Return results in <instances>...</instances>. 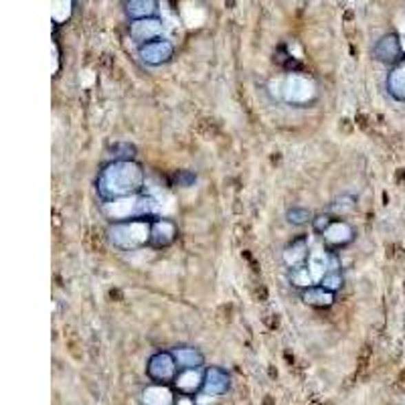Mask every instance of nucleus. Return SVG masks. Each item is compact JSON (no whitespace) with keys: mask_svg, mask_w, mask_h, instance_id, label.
<instances>
[{"mask_svg":"<svg viewBox=\"0 0 405 405\" xmlns=\"http://www.w3.org/2000/svg\"><path fill=\"white\" fill-rule=\"evenodd\" d=\"M178 367L180 369H205L207 367V361H205V355L201 353V349L197 346H189V344H180V346H174L170 349Z\"/></svg>","mask_w":405,"mask_h":405,"instance_id":"obj_16","label":"nucleus"},{"mask_svg":"<svg viewBox=\"0 0 405 405\" xmlns=\"http://www.w3.org/2000/svg\"><path fill=\"white\" fill-rule=\"evenodd\" d=\"M231 389V373L219 365H207L205 367V381H202V391L205 395L211 397H223Z\"/></svg>","mask_w":405,"mask_h":405,"instance_id":"obj_10","label":"nucleus"},{"mask_svg":"<svg viewBox=\"0 0 405 405\" xmlns=\"http://www.w3.org/2000/svg\"><path fill=\"white\" fill-rule=\"evenodd\" d=\"M180 236L176 221H172L169 217H156L152 219V227H150V245L152 249H167L170 245L176 243V239Z\"/></svg>","mask_w":405,"mask_h":405,"instance_id":"obj_11","label":"nucleus"},{"mask_svg":"<svg viewBox=\"0 0 405 405\" xmlns=\"http://www.w3.org/2000/svg\"><path fill=\"white\" fill-rule=\"evenodd\" d=\"M176 391L172 385H160V383H150L142 391V405H176Z\"/></svg>","mask_w":405,"mask_h":405,"instance_id":"obj_13","label":"nucleus"},{"mask_svg":"<svg viewBox=\"0 0 405 405\" xmlns=\"http://www.w3.org/2000/svg\"><path fill=\"white\" fill-rule=\"evenodd\" d=\"M202 381H205V369H180L172 389L176 395H187V397H197L202 391Z\"/></svg>","mask_w":405,"mask_h":405,"instance_id":"obj_12","label":"nucleus"},{"mask_svg":"<svg viewBox=\"0 0 405 405\" xmlns=\"http://www.w3.org/2000/svg\"><path fill=\"white\" fill-rule=\"evenodd\" d=\"M128 37L138 45L165 37V21L160 17H148L140 21H128Z\"/></svg>","mask_w":405,"mask_h":405,"instance_id":"obj_8","label":"nucleus"},{"mask_svg":"<svg viewBox=\"0 0 405 405\" xmlns=\"http://www.w3.org/2000/svg\"><path fill=\"white\" fill-rule=\"evenodd\" d=\"M373 59L385 68H393L395 63H399L405 57L404 51V41L399 33L395 31H389V33H383L375 43H373L371 49Z\"/></svg>","mask_w":405,"mask_h":405,"instance_id":"obj_5","label":"nucleus"},{"mask_svg":"<svg viewBox=\"0 0 405 405\" xmlns=\"http://www.w3.org/2000/svg\"><path fill=\"white\" fill-rule=\"evenodd\" d=\"M310 260H312V247L308 236H298L290 243H286V247L282 249V262L288 270L304 268L310 264Z\"/></svg>","mask_w":405,"mask_h":405,"instance_id":"obj_9","label":"nucleus"},{"mask_svg":"<svg viewBox=\"0 0 405 405\" xmlns=\"http://www.w3.org/2000/svg\"><path fill=\"white\" fill-rule=\"evenodd\" d=\"M282 98L286 103H292V105H308L316 100V87L312 85L308 77L294 71L286 77L282 85Z\"/></svg>","mask_w":405,"mask_h":405,"instance_id":"obj_6","label":"nucleus"},{"mask_svg":"<svg viewBox=\"0 0 405 405\" xmlns=\"http://www.w3.org/2000/svg\"><path fill=\"white\" fill-rule=\"evenodd\" d=\"M288 280H290V284L296 288V290H306V288H310V286H314V284H318V280L314 278V273H312V266L308 264V266H304V268H298V270H290L288 273Z\"/></svg>","mask_w":405,"mask_h":405,"instance_id":"obj_20","label":"nucleus"},{"mask_svg":"<svg viewBox=\"0 0 405 405\" xmlns=\"http://www.w3.org/2000/svg\"><path fill=\"white\" fill-rule=\"evenodd\" d=\"M146 170L138 160H107L96 176V193L103 205L142 195Z\"/></svg>","mask_w":405,"mask_h":405,"instance_id":"obj_1","label":"nucleus"},{"mask_svg":"<svg viewBox=\"0 0 405 405\" xmlns=\"http://www.w3.org/2000/svg\"><path fill=\"white\" fill-rule=\"evenodd\" d=\"M53 53H55V69H53V79L59 77L61 73V49H59V43L57 39H53Z\"/></svg>","mask_w":405,"mask_h":405,"instance_id":"obj_26","label":"nucleus"},{"mask_svg":"<svg viewBox=\"0 0 405 405\" xmlns=\"http://www.w3.org/2000/svg\"><path fill=\"white\" fill-rule=\"evenodd\" d=\"M314 211L312 209H308V207H290L288 211H286V221L290 223V225H294V227H306V225H310L312 223V219H314Z\"/></svg>","mask_w":405,"mask_h":405,"instance_id":"obj_22","label":"nucleus"},{"mask_svg":"<svg viewBox=\"0 0 405 405\" xmlns=\"http://www.w3.org/2000/svg\"><path fill=\"white\" fill-rule=\"evenodd\" d=\"M180 371L172 351H156L146 361V377L150 383L172 385L176 375Z\"/></svg>","mask_w":405,"mask_h":405,"instance_id":"obj_3","label":"nucleus"},{"mask_svg":"<svg viewBox=\"0 0 405 405\" xmlns=\"http://www.w3.org/2000/svg\"><path fill=\"white\" fill-rule=\"evenodd\" d=\"M337 217L335 215H331L329 211H320V213H316L314 215V219H312V223H310V227H312V231H314V236H322L331 225H333V221H335Z\"/></svg>","mask_w":405,"mask_h":405,"instance_id":"obj_24","label":"nucleus"},{"mask_svg":"<svg viewBox=\"0 0 405 405\" xmlns=\"http://www.w3.org/2000/svg\"><path fill=\"white\" fill-rule=\"evenodd\" d=\"M355 239H357V229L346 219H335L333 225L320 236L322 247L326 251H335V253H338L340 249H346Z\"/></svg>","mask_w":405,"mask_h":405,"instance_id":"obj_7","label":"nucleus"},{"mask_svg":"<svg viewBox=\"0 0 405 405\" xmlns=\"http://www.w3.org/2000/svg\"><path fill=\"white\" fill-rule=\"evenodd\" d=\"M385 90L391 100L405 103V57L393 68H389L385 77Z\"/></svg>","mask_w":405,"mask_h":405,"instance_id":"obj_15","label":"nucleus"},{"mask_svg":"<svg viewBox=\"0 0 405 405\" xmlns=\"http://www.w3.org/2000/svg\"><path fill=\"white\" fill-rule=\"evenodd\" d=\"M174 51H176L174 43L167 37H160V39H154V41H148V43L136 47V55H138L140 63L152 69L170 63L174 57Z\"/></svg>","mask_w":405,"mask_h":405,"instance_id":"obj_4","label":"nucleus"},{"mask_svg":"<svg viewBox=\"0 0 405 405\" xmlns=\"http://www.w3.org/2000/svg\"><path fill=\"white\" fill-rule=\"evenodd\" d=\"M195 183H197V172H193V170L183 169L176 170V172L172 174V185H174V187L189 189V187H193Z\"/></svg>","mask_w":405,"mask_h":405,"instance_id":"obj_25","label":"nucleus"},{"mask_svg":"<svg viewBox=\"0 0 405 405\" xmlns=\"http://www.w3.org/2000/svg\"><path fill=\"white\" fill-rule=\"evenodd\" d=\"M77 8V0H51V23L53 33H57L59 27H65L73 19Z\"/></svg>","mask_w":405,"mask_h":405,"instance_id":"obj_18","label":"nucleus"},{"mask_svg":"<svg viewBox=\"0 0 405 405\" xmlns=\"http://www.w3.org/2000/svg\"><path fill=\"white\" fill-rule=\"evenodd\" d=\"M300 300H302L306 306L310 308H316V310H329L337 304V294L322 288L320 284H314L310 288H306L300 292Z\"/></svg>","mask_w":405,"mask_h":405,"instance_id":"obj_14","label":"nucleus"},{"mask_svg":"<svg viewBox=\"0 0 405 405\" xmlns=\"http://www.w3.org/2000/svg\"><path fill=\"white\" fill-rule=\"evenodd\" d=\"M318 284H320L322 288H326V290L338 294V292L344 288V273H342V270L326 271V273L318 280Z\"/></svg>","mask_w":405,"mask_h":405,"instance_id":"obj_23","label":"nucleus"},{"mask_svg":"<svg viewBox=\"0 0 405 405\" xmlns=\"http://www.w3.org/2000/svg\"><path fill=\"white\" fill-rule=\"evenodd\" d=\"M150 217H132V219H118L110 221L105 236L112 247L120 251H140L142 247L150 245Z\"/></svg>","mask_w":405,"mask_h":405,"instance_id":"obj_2","label":"nucleus"},{"mask_svg":"<svg viewBox=\"0 0 405 405\" xmlns=\"http://www.w3.org/2000/svg\"><path fill=\"white\" fill-rule=\"evenodd\" d=\"M357 197L355 195H340L337 197L335 201L329 205V213L331 215H335L337 219H344L346 215H351V213H355V209H357Z\"/></svg>","mask_w":405,"mask_h":405,"instance_id":"obj_19","label":"nucleus"},{"mask_svg":"<svg viewBox=\"0 0 405 405\" xmlns=\"http://www.w3.org/2000/svg\"><path fill=\"white\" fill-rule=\"evenodd\" d=\"M122 10L128 21L158 17V0H124Z\"/></svg>","mask_w":405,"mask_h":405,"instance_id":"obj_17","label":"nucleus"},{"mask_svg":"<svg viewBox=\"0 0 405 405\" xmlns=\"http://www.w3.org/2000/svg\"><path fill=\"white\" fill-rule=\"evenodd\" d=\"M107 154H110V160H136L138 148H136V144H132V142L120 140V142H114L107 148Z\"/></svg>","mask_w":405,"mask_h":405,"instance_id":"obj_21","label":"nucleus"}]
</instances>
